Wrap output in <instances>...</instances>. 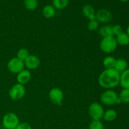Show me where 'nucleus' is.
Returning a JSON list of instances; mask_svg holds the SVG:
<instances>
[{
    "label": "nucleus",
    "mask_w": 129,
    "mask_h": 129,
    "mask_svg": "<svg viewBox=\"0 0 129 129\" xmlns=\"http://www.w3.org/2000/svg\"><path fill=\"white\" fill-rule=\"evenodd\" d=\"M117 113L115 110L108 109L105 111L103 115V120L106 122H113L117 118Z\"/></svg>",
    "instance_id": "nucleus-18"
},
{
    "label": "nucleus",
    "mask_w": 129,
    "mask_h": 129,
    "mask_svg": "<svg viewBox=\"0 0 129 129\" xmlns=\"http://www.w3.org/2000/svg\"><path fill=\"white\" fill-rule=\"evenodd\" d=\"M118 45L127 46L129 44V37L126 32H122L119 35H117L115 37Z\"/></svg>",
    "instance_id": "nucleus-16"
},
{
    "label": "nucleus",
    "mask_w": 129,
    "mask_h": 129,
    "mask_svg": "<svg viewBox=\"0 0 129 129\" xmlns=\"http://www.w3.org/2000/svg\"><path fill=\"white\" fill-rule=\"evenodd\" d=\"M120 74L113 68L105 69L98 77V84L106 89H112L119 85Z\"/></svg>",
    "instance_id": "nucleus-1"
},
{
    "label": "nucleus",
    "mask_w": 129,
    "mask_h": 129,
    "mask_svg": "<svg viewBox=\"0 0 129 129\" xmlns=\"http://www.w3.org/2000/svg\"><path fill=\"white\" fill-rule=\"evenodd\" d=\"M19 123L20 120L15 113L8 112L3 117L2 124L5 129H16Z\"/></svg>",
    "instance_id": "nucleus-4"
},
{
    "label": "nucleus",
    "mask_w": 129,
    "mask_h": 129,
    "mask_svg": "<svg viewBox=\"0 0 129 129\" xmlns=\"http://www.w3.org/2000/svg\"><path fill=\"white\" fill-rule=\"evenodd\" d=\"M117 47L118 44L114 36L103 38L100 44V48L101 50L107 54H112L115 51Z\"/></svg>",
    "instance_id": "nucleus-3"
},
{
    "label": "nucleus",
    "mask_w": 129,
    "mask_h": 129,
    "mask_svg": "<svg viewBox=\"0 0 129 129\" xmlns=\"http://www.w3.org/2000/svg\"><path fill=\"white\" fill-rule=\"evenodd\" d=\"M24 6L26 10L34 11L39 6V1L38 0H24Z\"/></svg>",
    "instance_id": "nucleus-21"
},
{
    "label": "nucleus",
    "mask_w": 129,
    "mask_h": 129,
    "mask_svg": "<svg viewBox=\"0 0 129 129\" xmlns=\"http://www.w3.org/2000/svg\"><path fill=\"white\" fill-rule=\"evenodd\" d=\"M64 93L59 88H53L49 91V98L50 102L57 106H61L64 100Z\"/></svg>",
    "instance_id": "nucleus-7"
},
{
    "label": "nucleus",
    "mask_w": 129,
    "mask_h": 129,
    "mask_svg": "<svg viewBox=\"0 0 129 129\" xmlns=\"http://www.w3.org/2000/svg\"><path fill=\"white\" fill-rule=\"evenodd\" d=\"M128 62L127 60L123 58H119V59H116L115 63L113 69H115L118 73L121 74L123 71L128 69Z\"/></svg>",
    "instance_id": "nucleus-13"
},
{
    "label": "nucleus",
    "mask_w": 129,
    "mask_h": 129,
    "mask_svg": "<svg viewBox=\"0 0 129 129\" xmlns=\"http://www.w3.org/2000/svg\"><path fill=\"white\" fill-rule=\"evenodd\" d=\"M121 102L129 103V89H122L118 94Z\"/></svg>",
    "instance_id": "nucleus-22"
},
{
    "label": "nucleus",
    "mask_w": 129,
    "mask_h": 129,
    "mask_svg": "<svg viewBox=\"0 0 129 129\" xmlns=\"http://www.w3.org/2000/svg\"><path fill=\"white\" fill-rule=\"evenodd\" d=\"M69 0H52V5L55 10H60L66 8L68 6Z\"/></svg>",
    "instance_id": "nucleus-19"
},
{
    "label": "nucleus",
    "mask_w": 129,
    "mask_h": 129,
    "mask_svg": "<svg viewBox=\"0 0 129 129\" xmlns=\"http://www.w3.org/2000/svg\"><path fill=\"white\" fill-rule=\"evenodd\" d=\"M98 34L102 38L107 37L113 36V31H112V25H106L101 26L98 29Z\"/></svg>",
    "instance_id": "nucleus-15"
},
{
    "label": "nucleus",
    "mask_w": 129,
    "mask_h": 129,
    "mask_svg": "<svg viewBox=\"0 0 129 129\" xmlns=\"http://www.w3.org/2000/svg\"><path fill=\"white\" fill-rule=\"evenodd\" d=\"M88 114L93 120H100L103 118L105 110L103 106L98 102H93L88 107Z\"/></svg>",
    "instance_id": "nucleus-5"
},
{
    "label": "nucleus",
    "mask_w": 129,
    "mask_h": 129,
    "mask_svg": "<svg viewBox=\"0 0 129 129\" xmlns=\"http://www.w3.org/2000/svg\"><path fill=\"white\" fill-rule=\"evenodd\" d=\"M96 20L99 23L107 24L113 20V15L110 10L105 8L99 9L96 11Z\"/></svg>",
    "instance_id": "nucleus-9"
},
{
    "label": "nucleus",
    "mask_w": 129,
    "mask_h": 129,
    "mask_svg": "<svg viewBox=\"0 0 129 129\" xmlns=\"http://www.w3.org/2000/svg\"><path fill=\"white\" fill-rule=\"evenodd\" d=\"M87 28L89 31H96L100 28V23L96 20H89L87 24Z\"/></svg>",
    "instance_id": "nucleus-24"
},
{
    "label": "nucleus",
    "mask_w": 129,
    "mask_h": 129,
    "mask_svg": "<svg viewBox=\"0 0 129 129\" xmlns=\"http://www.w3.org/2000/svg\"><path fill=\"white\" fill-rule=\"evenodd\" d=\"M100 101L103 105L107 106H113L122 103L118 94L113 89H107L102 93Z\"/></svg>",
    "instance_id": "nucleus-2"
},
{
    "label": "nucleus",
    "mask_w": 129,
    "mask_h": 129,
    "mask_svg": "<svg viewBox=\"0 0 129 129\" xmlns=\"http://www.w3.org/2000/svg\"><path fill=\"white\" fill-rule=\"evenodd\" d=\"M112 31H113V36H117L123 32V28L121 25L117 24L112 26Z\"/></svg>",
    "instance_id": "nucleus-26"
},
{
    "label": "nucleus",
    "mask_w": 129,
    "mask_h": 129,
    "mask_svg": "<svg viewBox=\"0 0 129 129\" xmlns=\"http://www.w3.org/2000/svg\"><path fill=\"white\" fill-rule=\"evenodd\" d=\"M24 64L28 70H35L40 66V60L36 55H29V56L24 60Z\"/></svg>",
    "instance_id": "nucleus-10"
},
{
    "label": "nucleus",
    "mask_w": 129,
    "mask_h": 129,
    "mask_svg": "<svg viewBox=\"0 0 129 129\" xmlns=\"http://www.w3.org/2000/svg\"><path fill=\"white\" fill-rule=\"evenodd\" d=\"M126 33H127V34L128 35V37H129V25L127 28V31H126Z\"/></svg>",
    "instance_id": "nucleus-28"
},
{
    "label": "nucleus",
    "mask_w": 129,
    "mask_h": 129,
    "mask_svg": "<svg viewBox=\"0 0 129 129\" xmlns=\"http://www.w3.org/2000/svg\"><path fill=\"white\" fill-rule=\"evenodd\" d=\"M120 1H121V2H123V3H125V2H127V1H128L129 0H119Z\"/></svg>",
    "instance_id": "nucleus-29"
},
{
    "label": "nucleus",
    "mask_w": 129,
    "mask_h": 129,
    "mask_svg": "<svg viewBox=\"0 0 129 129\" xmlns=\"http://www.w3.org/2000/svg\"><path fill=\"white\" fill-rule=\"evenodd\" d=\"M88 129H105V127L101 120H93L89 124Z\"/></svg>",
    "instance_id": "nucleus-25"
},
{
    "label": "nucleus",
    "mask_w": 129,
    "mask_h": 129,
    "mask_svg": "<svg viewBox=\"0 0 129 129\" xmlns=\"http://www.w3.org/2000/svg\"><path fill=\"white\" fill-rule=\"evenodd\" d=\"M16 129H32L31 125L26 122H21L18 124Z\"/></svg>",
    "instance_id": "nucleus-27"
},
{
    "label": "nucleus",
    "mask_w": 129,
    "mask_h": 129,
    "mask_svg": "<svg viewBox=\"0 0 129 129\" xmlns=\"http://www.w3.org/2000/svg\"><path fill=\"white\" fill-rule=\"evenodd\" d=\"M26 89L24 85L19 83L14 84L9 90L8 94L10 98L13 101H19L22 99L25 95Z\"/></svg>",
    "instance_id": "nucleus-6"
},
{
    "label": "nucleus",
    "mask_w": 129,
    "mask_h": 129,
    "mask_svg": "<svg viewBox=\"0 0 129 129\" xmlns=\"http://www.w3.org/2000/svg\"><path fill=\"white\" fill-rule=\"evenodd\" d=\"M7 68L9 71L11 73L17 74L25 69L24 61L20 60L16 57L11 58L8 62Z\"/></svg>",
    "instance_id": "nucleus-8"
},
{
    "label": "nucleus",
    "mask_w": 129,
    "mask_h": 129,
    "mask_svg": "<svg viewBox=\"0 0 129 129\" xmlns=\"http://www.w3.org/2000/svg\"><path fill=\"white\" fill-rule=\"evenodd\" d=\"M116 59L113 56L108 55L105 57L103 60V65L105 69H112L114 68Z\"/></svg>",
    "instance_id": "nucleus-20"
},
{
    "label": "nucleus",
    "mask_w": 129,
    "mask_h": 129,
    "mask_svg": "<svg viewBox=\"0 0 129 129\" xmlns=\"http://www.w3.org/2000/svg\"><path fill=\"white\" fill-rule=\"evenodd\" d=\"M119 85L122 89H129V69H127L120 74Z\"/></svg>",
    "instance_id": "nucleus-14"
},
{
    "label": "nucleus",
    "mask_w": 129,
    "mask_h": 129,
    "mask_svg": "<svg viewBox=\"0 0 129 129\" xmlns=\"http://www.w3.org/2000/svg\"><path fill=\"white\" fill-rule=\"evenodd\" d=\"M42 15L46 18H51L55 15V9L52 5H46L42 9Z\"/></svg>",
    "instance_id": "nucleus-17"
},
{
    "label": "nucleus",
    "mask_w": 129,
    "mask_h": 129,
    "mask_svg": "<svg viewBox=\"0 0 129 129\" xmlns=\"http://www.w3.org/2000/svg\"><path fill=\"white\" fill-rule=\"evenodd\" d=\"M82 13L84 17L89 20V21L96 20V11L93 6L89 4H86L83 6Z\"/></svg>",
    "instance_id": "nucleus-12"
},
{
    "label": "nucleus",
    "mask_w": 129,
    "mask_h": 129,
    "mask_svg": "<svg viewBox=\"0 0 129 129\" xmlns=\"http://www.w3.org/2000/svg\"><path fill=\"white\" fill-rule=\"evenodd\" d=\"M31 72L28 69H25L21 71L16 75V81L17 83L25 85V84L28 83L31 79Z\"/></svg>",
    "instance_id": "nucleus-11"
},
{
    "label": "nucleus",
    "mask_w": 129,
    "mask_h": 129,
    "mask_svg": "<svg viewBox=\"0 0 129 129\" xmlns=\"http://www.w3.org/2000/svg\"><path fill=\"white\" fill-rule=\"evenodd\" d=\"M30 54H29V51L26 48H21L18 50L17 53H16V57L18 58L20 60H24L29 56Z\"/></svg>",
    "instance_id": "nucleus-23"
}]
</instances>
